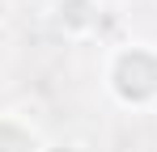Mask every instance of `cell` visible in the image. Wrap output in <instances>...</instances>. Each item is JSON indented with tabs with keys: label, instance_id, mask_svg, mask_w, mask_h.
Here are the masks:
<instances>
[{
	"label": "cell",
	"instance_id": "obj_3",
	"mask_svg": "<svg viewBox=\"0 0 157 152\" xmlns=\"http://www.w3.org/2000/svg\"><path fill=\"white\" fill-rule=\"evenodd\" d=\"M0 152H43V144H38V135L26 123L0 114Z\"/></svg>",
	"mask_w": 157,
	"mask_h": 152
},
{
	"label": "cell",
	"instance_id": "obj_2",
	"mask_svg": "<svg viewBox=\"0 0 157 152\" xmlns=\"http://www.w3.org/2000/svg\"><path fill=\"white\" fill-rule=\"evenodd\" d=\"M55 13H59V25H64L68 34H89L94 21H98L94 0H59V4H55Z\"/></svg>",
	"mask_w": 157,
	"mask_h": 152
},
{
	"label": "cell",
	"instance_id": "obj_5",
	"mask_svg": "<svg viewBox=\"0 0 157 152\" xmlns=\"http://www.w3.org/2000/svg\"><path fill=\"white\" fill-rule=\"evenodd\" d=\"M0 17H4V0H0Z\"/></svg>",
	"mask_w": 157,
	"mask_h": 152
},
{
	"label": "cell",
	"instance_id": "obj_4",
	"mask_svg": "<svg viewBox=\"0 0 157 152\" xmlns=\"http://www.w3.org/2000/svg\"><path fill=\"white\" fill-rule=\"evenodd\" d=\"M43 152H81L77 144H43Z\"/></svg>",
	"mask_w": 157,
	"mask_h": 152
},
{
	"label": "cell",
	"instance_id": "obj_1",
	"mask_svg": "<svg viewBox=\"0 0 157 152\" xmlns=\"http://www.w3.org/2000/svg\"><path fill=\"white\" fill-rule=\"evenodd\" d=\"M106 85H110L115 101L157 110V47H149V42L119 47L106 63Z\"/></svg>",
	"mask_w": 157,
	"mask_h": 152
}]
</instances>
